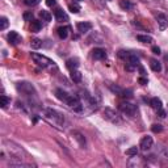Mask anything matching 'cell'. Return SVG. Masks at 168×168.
Masks as SVG:
<instances>
[{
	"instance_id": "obj_1",
	"label": "cell",
	"mask_w": 168,
	"mask_h": 168,
	"mask_svg": "<svg viewBox=\"0 0 168 168\" xmlns=\"http://www.w3.org/2000/svg\"><path fill=\"white\" fill-rule=\"evenodd\" d=\"M44 114L46 117V120L50 121L51 124L57 125V127L62 126L64 124V116L60 112H58L57 109H53V108H45L44 109Z\"/></svg>"
},
{
	"instance_id": "obj_2",
	"label": "cell",
	"mask_w": 168,
	"mask_h": 168,
	"mask_svg": "<svg viewBox=\"0 0 168 168\" xmlns=\"http://www.w3.org/2000/svg\"><path fill=\"white\" fill-rule=\"evenodd\" d=\"M16 89L19 93L24 95V96H29V97L37 95V91H35L34 85L29 83V81H19L16 84Z\"/></svg>"
},
{
	"instance_id": "obj_3",
	"label": "cell",
	"mask_w": 168,
	"mask_h": 168,
	"mask_svg": "<svg viewBox=\"0 0 168 168\" xmlns=\"http://www.w3.org/2000/svg\"><path fill=\"white\" fill-rule=\"evenodd\" d=\"M32 59L34 60V63L37 66L42 67V69H47V67H55V63L53 62L50 58H47L46 55L38 54V53H32Z\"/></svg>"
},
{
	"instance_id": "obj_4",
	"label": "cell",
	"mask_w": 168,
	"mask_h": 168,
	"mask_svg": "<svg viewBox=\"0 0 168 168\" xmlns=\"http://www.w3.org/2000/svg\"><path fill=\"white\" fill-rule=\"evenodd\" d=\"M66 104H67V106H69L71 110H74V112H76V113H81L84 110V105L81 104V101L79 100L78 96H72V95H71L69 97V100L66 101Z\"/></svg>"
},
{
	"instance_id": "obj_5",
	"label": "cell",
	"mask_w": 168,
	"mask_h": 168,
	"mask_svg": "<svg viewBox=\"0 0 168 168\" xmlns=\"http://www.w3.org/2000/svg\"><path fill=\"white\" fill-rule=\"evenodd\" d=\"M104 118L106 121H109V122H112V124H121L122 122L120 114L117 113L116 110H113L110 108H105L104 109Z\"/></svg>"
},
{
	"instance_id": "obj_6",
	"label": "cell",
	"mask_w": 168,
	"mask_h": 168,
	"mask_svg": "<svg viewBox=\"0 0 168 168\" xmlns=\"http://www.w3.org/2000/svg\"><path fill=\"white\" fill-rule=\"evenodd\" d=\"M120 110L129 117H134L137 114V105L131 104V102H122V104H120Z\"/></svg>"
},
{
	"instance_id": "obj_7",
	"label": "cell",
	"mask_w": 168,
	"mask_h": 168,
	"mask_svg": "<svg viewBox=\"0 0 168 168\" xmlns=\"http://www.w3.org/2000/svg\"><path fill=\"white\" fill-rule=\"evenodd\" d=\"M154 145V139L152 137H150V135H146L141 139V143H139V147H141L142 151H148L150 148L152 147Z\"/></svg>"
},
{
	"instance_id": "obj_8",
	"label": "cell",
	"mask_w": 168,
	"mask_h": 168,
	"mask_svg": "<svg viewBox=\"0 0 168 168\" xmlns=\"http://www.w3.org/2000/svg\"><path fill=\"white\" fill-rule=\"evenodd\" d=\"M7 38H8V42L11 45H13V46H16V45H19L20 42H21V35L17 33V32L15 30H11L8 35H7Z\"/></svg>"
},
{
	"instance_id": "obj_9",
	"label": "cell",
	"mask_w": 168,
	"mask_h": 168,
	"mask_svg": "<svg viewBox=\"0 0 168 168\" xmlns=\"http://www.w3.org/2000/svg\"><path fill=\"white\" fill-rule=\"evenodd\" d=\"M71 135L75 138V141L79 143V146L81 148H85V146H87V143H85V138H84V135L80 133V131H76V130H74V131H71Z\"/></svg>"
},
{
	"instance_id": "obj_10",
	"label": "cell",
	"mask_w": 168,
	"mask_h": 168,
	"mask_svg": "<svg viewBox=\"0 0 168 168\" xmlns=\"http://www.w3.org/2000/svg\"><path fill=\"white\" fill-rule=\"evenodd\" d=\"M54 17L57 21H59V23H63V21H69V16H67V13L64 12L62 8H57L54 11Z\"/></svg>"
},
{
	"instance_id": "obj_11",
	"label": "cell",
	"mask_w": 168,
	"mask_h": 168,
	"mask_svg": "<svg viewBox=\"0 0 168 168\" xmlns=\"http://www.w3.org/2000/svg\"><path fill=\"white\" fill-rule=\"evenodd\" d=\"M156 21H158V25H159L160 30L167 29V26H168V19H167L166 15H163V13H158V15H156Z\"/></svg>"
},
{
	"instance_id": "obj_12",
	"label": "cell",
	"mask_w": 168,
	"mask_h": 168,
	"mask_svg": "<svg viewBox=\"0 0 168 168\" xmlns=\"http://www.w3.org/2000/svg\"><path fill=\"white\" fill-rule=\"evenodd\" d=\"M92 57H93V59H96V60H102L106 58V51L101 47H96V49H93V51H92Z\"/></svg>"
},
{
	"instance_id": "obj_13",
	"label": "cell",
	"mask_w": 168,
	"mask_h": 168,
	"mask_svg": "<svg viewBox=\"0 0 168 168\" xmlns=\"http://www.w3.org/2000/svg\"><path fill=\"white\" fill-rule=\"evenodd\" d=\"M92 26H93V25H92L91 23H88V21H84V23H79V24L76 25L78 30H79L81 34H85V33H88V32L92 29Z\"/></svg>"
},
{
	"instance_id": "obj_14",
	"label": "cell",
	"mask_w": 168,
	"mask_h": 168,
	"mask_svg": "<svg viewBox=\"0 0 168 168\" xmlns=\"http://www.w3.org/2000/svg\"><path fill=\"white\" fill-rule=\"evenodd\" d=\"M70 96H71V95H69L66 91H63L62 88H57V89H55V97L58 99V100H60V101L66 102L67 100H69Z\"/></svg>"
},
{
	"instance_id": "obj_15",
	"label": "cell",
	"mask_w": 168,
	"mask_h": 168,
	"mask_svg": "<svg viewBox=\"0 0 168 168\" xmlns=\"http://www.w3.org/2000/svg\"><path fill=\"white\" fill-rule=\"evenodd\" d=\"M66 67L69 69L70 71L72 70H78V67H79V60L76 58H70L66 60Z\"/></svg>"
},
{
	"instance_id": "obj_16",
	"label": "cell",
	"mask_w": 168,
	"mask_h": 168,
	"mask_svg": "<svg viewBox=\"0 0 168 168\" xmlns=\"http://www.w3.org/2000/svg\"><path fill=\"white\" fill-rule=\"evenodd\" d=\"M57 33H58V37L60 40H66L70 33V26H60V28H58Z\"/></svg>"
},
{
	"instance_id": "obj_17",
	"label": "cell",
	"mask_w": 168,
	"mask_h": 168,
	"mask_svg": "<svg viewBox=\"0 0 168 168\" xmlns=\"http://www.w3.org/2000/svg\"><path fill=\"white\" fill-rule=\"evenodd\" d=\"M150 67H151V70L154 72H160V71H162V63H160L158 59L150 60Z\"/></svg>"
},
{
	"instance_id": "obj_18",
	"label": "cell",
	"mask_w": 168,
	"mask_h": 168,
	"mask_svg": "<svg viewBox=\"0 0 168 168\" xmlns=\"http://www.w3.org/2000/svg\"><path fill=\"white\" fill-rule=\"evenodd\" d=\"M150 105H151L155 110L163 108V102H162V100H160L159 97H152L151 100H150Z\"/></svg>"
},
{
	"instance_id": "obj_19",
	"label": "cell",
	"mask_w": 168,
	"mask_h": 168,
	"mask_svg": "<svg viewBox=\"0 0 168 168\" xmlns=\"http://www.w3.org/2000/svg\"><path fill=\"white\" fill-rule=\"evenodd\" d=\"M30 30L33 32V33H38L41 29H42V23L41 21H38V20H33V21H30Z\"/></svg>"
},
{
	"instance_id": "obj_20",
	"label": "cell",
	"mask_w": 168,
	"mask_h": 168,
	"mask_svg": "<svg viewBox=\"0 0 168 168\" xmlns=\"http://www.w3.org/2000/svg\"><path fill=\"white\" fill-rule=\"evenodd\" d=\"M70 76H71V80H72L74 83H80L81 78H83V76H81V72H80V71H78V70H72V71H71Z\"/></svg>"
},
{
	"instance_id": "obj_21",
	"label": "cell",
	"mask_w": 168,
	"mask_h": 168,
	"mask_svg": "<svg viewBox=\"0 0 168 168\" xmlns=\"http://www.w3.org/2000/svg\"><path fill=\"white\" fill-rule=\"evenodd\" d=\"M137 40L142 44H151L152 42V37L151 35H147V34H138L137 35Z\"/></svg>"
},
{
	"instance_id": "obj_22",
	"label": "cell",
	"mask_w": 168,
	"mask_h": 168,
	"mask_svg": "<svg viewBox=\"0 0 168 168\" xmlns=\"http://www.w3.org/2000/svg\"><path fill=\"white\" fill-rule=\"evenodd\" d=\"M120 7L124 11H130V9H133L134 4L131 2H129V0H120Z\"/></svg>"
},
{
	"instance_id": "obj_23",
	"label": "cell",
	"mask_w": 168,
	"mask_h": 168,
	"mask_svg": "<svg viewBox=\"0 0 168 168\" xmlns=\"http://www.w3.org/2000/svg\"><path fill=\"white\" fill-rule=\"evenodd\" d=\"M11 104V99L8 97V96H5V95H2L0 96V106H2L3 109L7 108Z\"/></svg>"
},
{
	"instance_id": "obj_24",
	"label": "cell",
	"mask_w": 168,
	"mask_h": 168,
	"mask_svg": "<svg viewBox=\"0 0 168 168\" xmlns=\"http://www.w3.org/2000/svg\"><path fill=\"white\" fill-rule=\"evenodd\" d=\"M30 46H32V49H34V50L42 47V40H40V38H33V40L30 41Z\"/></svg>"
},
{
	"instance_id": "obj_25",
	"label": "cell",
	"mask_w": 168,
	"mask_h": 168,
	"mask_svg": "<svg viewBox=\"0 0 168 168\" xmlns=\"http://www.w3.org/2000/svg\"><path fill=\"white\" fill-rule=\"evenodd\" d=\"M109 88H110V91H112L113 93H116V95H118V96H122V93H124V88L118 87V85L110 84V85H109Z\"/></svg>"
},
{
	"instance_id": "obj_26",
	"label": "cell",
	"mask_w": 168,
	"mask_h": 168,
	"mask_svg": "<svg viewBox=\"0 0 168 168\" xmlns=\"http://www.w3.org/2000/svg\"><path fill=\"white\" fill-rule=\"evenodd\" d=\"M40 17L42 19V21H45V23H50V21H51V15H50L47 11H41Z\"/></svg>"
},
{
	"instance_id": "obj_27",
	"label": "cell",
	"mask_w": 168,
	"mask_h": 168,
	"mask_svg": "<svg viewBox=\"0 0 168 168\" xmlns=\"http://www.w3.org/2000/svg\"><path fill=\"white\" fill-rule=\"evenodd\" d=\"M69 9L71 13H79L80 12V5L78 4V3H71L69 5Z\"/></svg>"
},
{
	"instance_id": "obj_28",
	"label": "cell",
	"mask_w": 168,
	"mask_h": 168,
	"mask_svg": "<svg viewBox=\"0 0 168 168\" xmlns=\"http://www.w3.org/2000/svg\"><path fill=\"white\" fill-rule=\"evenodd\" d=\"M125 154H126L127 156H137L138 155V147H137V146H133V147L127 148Z\"/></svg>"
},
{
	"instance_id": "obj_29",
	"label": "cell",
	"mask_w": 168,
	"mask_h": 168,
	"mask_svg": "<svg viewBox=\"0 0 168 168\" xmlns=\"http://www.w3.org/2000/svg\"><path fill=\"white\" fill-rule=\"evenodd\" d=\"M8 19H7V17H0V29L2 30H5L7 28H8Z\"/></svg>"
},
{
	"instance_id": "obj_30",
	"label": "cell",
	"mask_w": 168,
	"mask_h": 168,
	"mask_svg": "<svg viewBox=\"0 0 168 168\" xmlns=\"http://www.w3.org/2000/svg\"><path fill=\"white\" fill-rule=\"evenodd\" d=\"M151 130L154 131V133H162V131H163V126L160 124H154L151 126Z\"/></svg>"
},
{
	"instance_id": "obj_31",
	"label": "cell",
	"mask_w": 168,
	"mask_h": 168,
	"mask_svg": "<svg viewBox=\"0 0 168 168\" xmlns=\"http://www.w3.org/2000/svg\"><path fill=\"white\" fill-rule=\"evenodd\" d=\"M24 3L26 4L28 7H35L41 3V0H24Z\"/></svg>"
},
{
	"instance_id": "obj_32",
	"label": "cell",
	"mask_w": 168,
	"mask_h": 168,
	"mask_svg": "<svg viewBox=\"0 0 168 168\" xmlns=\"http://www.w3.org/2000/svg\"><path fill=\"white\" fill-rule=\"evenodd\" d=\"M130 54H131L130 51H125V50H120V51H118V57H120L121 59H125V60L127 59V57L130 55Z\"/></svg>"
},
{
	"instance_id": "obj_33",
	"label": "cell",
	"mask_w": 168,
	"mask_h": 168,
	"mask_svg": "<svg viewBox=\"0 0 168 168\" xmlns=\"http://www.w3.org/2000/svg\"><path fill=\"white\" fill-rule=\"evenodd\" d=\"M131 96H133V91L131 89H124V93H122V97H125V99H130Z\"/></svg>"
},
{
	"instance_id": "obj_34",
	"label": "cell",
	"mask_w": 168,
	"mask_h": 168,
	"mask_svg": "<svg viewBox=\"0 0 168 168\" xmlns=\"http://www.w3.org/2000/svg\"><path fill=\"white\" fill-rule=\"evenodd\" d=\"M24 20L25 21H33V13L32 12H25L24 13Z\"/></svg>"
},
{
	"instance_id": "obj_35",
	"label": "cell",
	"mask_w": 168,
	"mask_h": 168,
	"mask_svg": "<svg viewBox=\"0 0 168 168\" xmlns=\"http://www.w3.org/2000/svg\"><path fill=\"white\" fill-rule=\"evenodd\" d=\"M158 116H159V117H162V118H166L167 112H166V110H164L163 108H162V109H158Z\"/></svg>"
},
{
	"instance_id": "obj_36",
	"label": "cell",
	"mask_w": 168,
	"mask_h": 168,
	"mask_svg": "<svg viewBox=\"0 0 168 168\" xmlns=\"http://www.w3.org/2000/svg\"><path fill=\"white\" fill-rule=\"evenodd\" d=\"M152 53H154V54H155V55H159L160 54V47H159V46H152Z\"/></svg>"
},
{
	"instance_id": "obj_37",
	"label": "cell",
	"mask_w": 168,
	"mask_h": 168,
	"mask_svg": "<svg viewBox=\"0 0 168 168\" xmlns=\"http://www.w3.org/2000/svg\"><path fill=\"white\" fill-rule=\"evenodd\" d=\"M55 4H57L55 0H46V5L47 7H54Z\"/></svg>"
},
{
	"instance_id": "obj_38",
	"label": "cell",
	"mask_w": 168,
	"mask_h": 168,
	"mask_svg": "<svg viewBox=\"0 0 168 168\" xmlns=\"http://www.w3.org/2000/svg\"><path fill=\"white\" fill-rule=\"evenodd\" d=\"M138 81H139V84H142V85H146V84L148 83V80L146 79V78H139Z\"/></svg>"
},
{
	"instance_id": "obj_39",
	"label": "cell",
	"mask_w": 168,
	"mask_h": 168,
	"mask_svg": "<svg viewBox=\"0 0 168 168\" xmlns=\"http://www.w3.org/2000/svg\"><path fill=\"white\" fill-rule=\"evenodd\" d=\"M139 71H141V74L143 75V76L146 75V71H145V69H143V67H142V66H139Z\"/></svg>"
},
{
	"instance_id": "obj_40",
	"label": "cell",
	"mask_w": 168,
	"mask_h": 168,
	"mask_svg": "<svg viewBox=\"0 0 168 168\" xmlns=\"http://www.w3.org/2000/svg\"><path fill=\"white\" fill-rule=\"evenodd\" d=\"M164 59H166V60H167V62H168V54H167L166 57H164Z\"/></svg>"
},
{
	"instance_id": "obj_41",
	"label": "cell",
	"mask_w": 168,
	"mask_h": 168,
	"mask_svg": "<svg viewBox=\"0 0 168 168\" xmlns=\"http://www.w3.org/2000/svg\"><path fill=\"white\" fill-rule=\"evenodd\" d=\"M76 2H80V0H76Z\"/></svg>"
}]
</instances>
